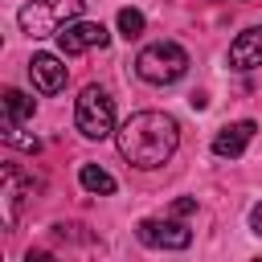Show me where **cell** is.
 Listing matches in <instances>:
<instances>
[{
  "mask_svg": "<svg viewBox=\"0 0 262 262\" xmlns=\"http://www.w3.org/2000/svg\"><path fill=\"white\" fill-rule=\"evenodd\" d=\"M115 135H119L123 160L135 164V168H160V164H168L172 151H176V143H180V127L164 111H135Z\"/></svg>",
  "mask_w": 262,
  "mask_h": 262,
  "instance_id": "obj_1",
  "label": "cell"
},
{
  "mask_svg": "<svg viewBox=\"0 0 262 262\" xmlns=\"http://www.w3.org/2000/svg\"><path fill=\"white\" fill-rule=\"evenodd\" d=\"M135 74L151 86H172L188 74V53L176 45V41H156V45H143L139 57H135Z\"/></svg>",
  "mask_w": 262,
  "mask_h": 262,
  "instance_id": "obj_2",
  "label": "cell"
},
{
  "mask_svg": "<svg viewBox=\"0 0 262 262\" xmlns=\"http://www.w3.org/2000/svg\"><path fill=\"white\" fill-rule=\"evenodd\" d=\"M78 16H82V0H29L16 12V25L29 37H57Z\"/></svg>",
  "mask_w": 262,
  "mask_h": 262,
  "instance_id": "obj_3",
  "label": "cell"
},
{
  "mask_svg": "<svg viewBox=\"0 0 262 262\" xmlns=\"http://www.w3.org/2000/svg\"><path fill=\"white\" fill-rule=\"evenodd\" d=\"M74 123L86 139H106L115 131V102L106 98L102 86H86L78 94V106H74Z\"/></svg>",
  "mask_w": 262,
  "mask_h": 262,
  "instance_id": "obj_4",
  "label": "cell"
},
{
  "mask_svg": "<svg viewBox=\"0 0 262 262\" xmlns=\"http://www.w3.org/2000/svg\"><path fill=\"white\" fill-rule=\"evenodd\" d=\"M111 41V33L98 25V20H70L61 33H57V49L66 53V57H74V53H86V49H102Z\"/></svg>",
  "mask_w": 262,
  "mask_h": 262,
  "instance_id": "obj_5",
  "label": "cell"
},
{
  "mask_svg": "<svg viewBox=\"0 0 262 262\" xmlns=\"http://www.w3.org/2000/svg\"><path fill=\"white\" fill-rule=\"evenodd\" d=\"M135 233L151 250H188L192 246V229H184L180 221H156V217H147V221H139Z\"/></svg>",
  "mask_w": 262,
  "mask_h": 262,
  "instance_id": "obj_6",
  "label": "cell"
},
{
  "mask_svg": "<svg viewBox=\"0 0 262 262\" xmlns=\"http://www.w3.org/2000/svg\"><path fill=\"white\" fill-rule=\"evenodd\" d=\"M29 78H33V86H37L41 94H57V90L66 86V66H61V57H53V53H33Z\"/></svg>",
  "mask_w": 262,
  "mask_h": 262,
  "instance_id": "obj_7",
  "label": "cell"
},
{
  "mask_svg": "<svg viewBox=\"0 0 262 262\" xmlns=\"http://www.w3.org/2000/svg\"><path fill=\"white\" fill-rule=\"evenodd\" d=\"M254 139V123L250 119H242V123H229V127H221L217 131V139H213V151L221 156V160H237L242 151H246V143Z\"/></svg>",
  "mask_w": 262,
  "mask_h": 262,
  "instance_id": "obj_8",
  "label": "cell"
},
{
  "mask_svg": "<svg viewBox=\"0 0 262 262\" xmlns=\"http://www.w3.org/2000/svg\"><path fill=\"white\" fill-rule=\"evenodd\" d=\"M229 66H233V70H254V66H262V25L237 33V41L229 45Z\"/></svg>",
  "mask_w": 262,
  "mask_h": 262,
  "instance_id": "obj_9",
  "label": "cell"
},
{
  "mask_svg": "<svg viewBox=\"0 0 262 262\" xmlns=\"http://www.w3.org/2000/svg\"><path fill=\"white\" fill-rule=\"evenodd\" d=\"M78 180H82V188H86V192H98V196L115 192V176H111L106 168H98V164H82Z\"/></svg>",
  "mask_w": 262,
  "mask_h": 262,
  "instance_id": "obj_10",
  "label": "cell"
},
{
  "mask_svg": "<svg viewBox=\"0 0 262 262\" xmlns=\"http://www.w3.org/2000/svg\"><path fill=\"white\" fill-rule=\"evenodd\" d=\"M4 119H12V123L33 119V98L20 90H4Z\"/></svg>",
  "mask_w": 262,
  "mask_h": 262,
  "instance_id": "obj_11",
  "label": "cell"
},
{
  "mask_svg": "<svg viewBox=\"0 0 262 262\" xmlns=\"http://www.w3.org/2000/svg\"><path fill=\"white\" fill-rule=\"evenodd\" d=\"M4 143H12V147H20V151H41V139L37 135H29V131H20V123H12V119H4Z\"/></svg>",
  "mask_w": 262,
  "mask_h": 262,
  "instance_id": "obj_12",
  "label": "cell"
},
{
  "mask_svg": "<svg viewBox=\"0 0 262 262\" xmlns=\"http://www.w3.org/2000/svg\"><path fill=\"white\" fill-rule=\"evenodd\" d=\"M119 33H123L127 41H135V37L143 33V12H139V8H123V12H119Z\"/></svg>",
  "mask_w": 262,
  "mask_h": 262,
  "instance_id": "obj_13",
  "label": "cell"
},
{
  "mask_svg": "<svg viewBox=\"0 0 262 262\" xmlns=\"http://www.w3.org/2000/svg\"><path fill=\"white\" fill-rule=\"evenodd\" d=\"M192 209H196V201H188V196H180V201L172 205V213H176V217H188Z\"/></svg>",
  "mask_w": 262,
  "mask_h": 262,
  "instance_id": "obj_14",
  "label": "cell"
},
{
  "mask_svg": "<svg viewBox=\"0 0 262 262\" xmlns=\"http://www.w3.org/2000/svg\"><path fill=\"white\" fill-rule=\"evenodd\" d=\"M250 229H254V233H262V205H254V209H250Z\"/></svg>",
  "mask_w": 262,
  "mask_h": 262,
  "instance_id": "obj_15",
  "label": "cell"
}]
</instances>
